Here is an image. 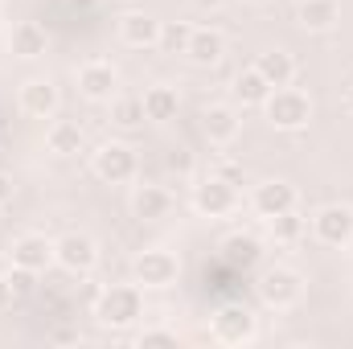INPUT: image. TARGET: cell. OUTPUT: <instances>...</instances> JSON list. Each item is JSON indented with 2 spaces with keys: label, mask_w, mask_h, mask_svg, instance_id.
<instances>
[{
  "label": "cell",
  "mask_w": 353,
  "mask_h": 349,
  "mask_svg": "<svg viewBox=\"0 0 353 349\" xmlns=\"http://www.w3.org/2000/svg\"><path fill=\"white\" fill-rule=\"evenodd\" d=\"M115 33H119V41L128 50H157V41H161V17H152L148 8H128V12H119Z\"/></svg>",
  "instance_id": "30bf717a"
},
{
  "label": "cell",
  "mask_w": 353,
  "mask_h": 349,
  "mask_svg": "<svg viewBox=\"0 0 353 349\" xmlns=\"http://www.w3.org/2000/svg\"><path fill=\"white\" fill-rule=\"evenodd\" d=\"M210 173L222 177V181H230V185H243V177H247V173H243V165H239V161H230V157H218Z\"/></svg>",
  "instance_id": "f546056e"
},
{
  "label": "cell",
  "mask_w": 353,
  "mask_h": 349,
  "mask_svg": "<svg viewBox=\"0 0 353 349\" xmlns=\"http://www.w3.org/2000/svg\"><path fill=\"white\" fill-rule=\"evenodd\" d=\"M128 210H132L136 222H161V218L173 214V193L165 185H132Z\"/></svg>",
  "instance_id": "9a60e30c"
},
{
  "label": "cell",
  "mask_w": 353,
  "mask_h": 349,
  "mask_svg": "<svg viewBox=\"0 0 353 349\" xmlns=\"http://www.w3.org/2000/svg\"><path fill=\"white\" fill-rule=\"evenodd\" d=\"M230 94H234V103H243V107H263V99L271 94V83H267L255 66H247V70L234 74Z\"/></svg>",
  "instance_id": "603a6c76"
},
{
  "label": "cell",
  "mask_w": 353,
  "mask_h": 349,
  "mask_svg": "<svg viewBox=\"0 0 353 349\" xmlns=\"http://www.w3.org/2000/svg\"><path fill=\"white\" fill-rule=\"evenodd\" d=\"M140 99H144V119H152V123H169V119H176V111H181V94L169 83L148 87Z\"/></svg>",
  "instance_id": "44dd1931"
},
{
  "label": "cell",
  "mask_w": 353,
  "mask_h": 349,
  "mask_svg": "<svg viewBox=\"0 0 353 349\" xmlns=\"http://www.w3.org/2000/svg\"><path fill=\"white\" fill-rule=\"evenodd\" d=\"M345 111H350V115H353V83H350V87H345Z\"/></svg>",
  "instance_id": "8d00e7d4"
},
{
  "label": "cell",
  "mask_w": 353,
  "mask_h": 349,
  "mask_svg": "<svg viewBox=\"0 0 353 349\" xmlns=\"http://www.w3.org/2000/svg\"><path fill=\"white\" fill-rule=\"evenodd\" d=\"M312 239L329 251H341L353 243V206L350 201H329L312 214Z\"/></svg>",
  "instance_id": "52a82bcc"
},
{
  "label": "cell",
  "mask_w": 353,
  "mask_h": 349,
  "mask_svg": "<svg viewBox=\"0 0 353 349\" xmlns=\"http://www.w3.org/2000/svg\"><path fill=\"white\" fill-rule=\"evenodd\" d=\"M12 300H17V296H12V288H8V275H0V312H4Z\"/></svg>",
  "instance_id": "d6a6232c"
},
{
  "label": "cell",
  "mask_w": 353,
  "mask_h": 349,
  "mask_svg": "<svg viewBox=\"0 0 353 349\" xmlns=\"http://www.w3.org/2000/svg\"><path fill=\"white\" fill-rule=\"evenodd\" d=\"M132 279L144 288V292H169L176 279H181V259L165 247H148L132 259Z\"/></svg>",
  "instance_id": "277c9868"
},
{
  "label": "cell",
  "mask_w": 353,
  "mask_h": 349,
  "mask_svg": "<svg viewBox=\"0 0 353 349\" xmlns=\"http://www.w3.org/2000/svg\"><path fill=\"white\" fill-rule=\"evenodd\" d=\"M255 70L263 74L271 87H292L296 83V58L288 50H263L255 58Z\"/></svg>",
  "instance_id": "7402d4cb"
},
{
  "label": "cell",
  "mask_w": 353,
  "mask_h": 349,
  "mask_svg": "<svg viewBox=\"0 0 353 349\" xmlns=\"http://www.w3.org/2000/svg\"><path fill=\"white\" fill-rule=\"evenodd\" d=\"M189 37H193V25H189V21H161V41H157V50H161V54H185V50H189Z\"/></svg>",
  "instance_id": "484cf974"
},
{
  "label": "cell",
  "mask_w": 353,
  "mask_h": 349,
  "mask_svg": "<svg viewBox=\"0 0 353 349\" xmlns=\"http://www.w3.org/2000/svg\"><path fill=\"white\" fill-rule=\"evenodd\" d=\"M189 201H193V210H197L201 218H226V214L239 210V185H230V181H222V177L210 173L193 185Z\"/></svg>",
  "instance_id": "ba28073f"
},
{
  "label": "cell",
  "mask_w": 353,
  "mask_h": 349,
  "mask_svg": "<svg viewBox=\"0 0 353 349\" xmlns=\"http://www.w3.org/2000/svg\"><path fill=\"white\" fill-rule=\"evenodd\" d=\"M165 169L176 173V177H193V169H197V165H193V152H189L185 144L169 148V152H165Z\"/></svg>",
  "instance_id": "83f0119b"
},
{
  "label": "cell",
  "mask_w": 353,
  "mask_h": 349,
  "mask_svg": "<svg viewBox=\"0 0 353 349\" xmlns=\"http://www.w3.org/2000/svg\"><path fill=\"white\" fill-rule=\"evenodd\" d=\"M140 317H144V288L140 283H111L94 300V321L111 333L132 329Z\"/></svg>",
  "instance_id": "6da1fadb"
},
{
  "label": "cell",
  "mask_w": 353,
  "mask_h": 349,
  "mask_svg": "<svg viewBox=\"0 0 353 349\" xmlns=\"http://www.w3.org/2000/svg\"><path fill=\"white\" fill-rule=\"evenodd\" d=\"M243 4H255V8H263V4H271V0H243Z\"/></svg>",
  "instance_id": "74e56055"
},
{
  "label": "cell",
  "mask_w": 353,
  "mask_h": 349,
  "mask_svg": "<svg viewBox=\"0 0 353 349\" xmlns=\"http://www.w3.org/2000/svg\"><path fill=\"white\" fill-rule=\"evenodd\" d=\"M94 4H99V0H66V8H79V12H87Z\"/></svg>",
  "instance_id": "d590c367"
},
{
  "label": "cell",
  "mask_w": 353,
  "mask_h": 349,
  "mask_svg": "<svg viewBox=\"0 0 353 349\" xmlns=\"http://www.w3.org/2000/svg\"><path fill=\"white\" fill-rule=\"evenodd\" d=\"M185 58H189L193 66L210 70V66H218V62L226 58V37H222L218 29H193V37H189V50H185Z\"/></svg>",
  "instance_id": "d6986e66"
},
{
  "label": "cell",
  "mask_w": 353,
  "mask_h": 349,
  "mask_svg": "<svg viewBox=\"0 0 353 349\" xmlns=\"http://www.w3.org/2000/svg\"><path fill=\"white\" fill-rule=\"evenodd\" d=\"M263 115L275 132H304L312 119V99L300 87H271L263 99Z\"/></svg>",
  "instance_id": "7a4b0ae2"
},
{
  "label": "cell",
  "mask_w": 353,
  "mask_h": 349,
  "mask_svg": "<svg viewBox=\"0 0 353 349\" xmlns=\"http://www.w3.org/2000/svg\"><path fill=\"white\" fill-rule=\"evenodd\" d=\"M54 263L70 275H87L99 263V243L83 230H66L62 239H54Z\"/></svg>",
  "instance_id": "9c48e42d"
},
{
  "label": "cell",
  "mask_w": 353,
  "mask_h": 349,
  "mask_svg": "<svg viewBox=\"0 0 353 349\" xmlns=\"http://www.w3.org/2000/svg\"><path fill=\"white\" fill-rule=\"evenodd\" d=\"M181 337H176V329H140V337H136V346L140 349H152V346H176Z\"/></svg>",
  "instance_id": "f1b7e54d"
},
{
  "label": "cell",
  "mask_w": 353,
  "mask_h": 349,
  "mask_svg": "<svg viewBox=\"0 0 353 349\" xmlns=\"http://www.w3.org/2000/svg\"><path fill=\"white\" fill-rule=\"evenodd\" d=\"M8 50H12V58H21V62H37V58H46V50H50V33H46V25H37V21H17L12 33H8Z\"/></svg>",
  "instance_id": "e0dca14e"
},
{
  "label": "cell",
  "mask_w": 353,
  "mask_h": 349,
  "mask_svg": "<svg viewBox=\"0 0 353 349\" xmlns=\"http://www.w3.org/2000/svg\"><path fill=\"white\" fill-rule=\"evenodd\" d=\"M222 4H226V0H193V8H197V12H218Z\"/></svg>",
  "instance_id": "e575fe53"
},
{
  "label": "cell",
  "mask_w": 353,
  "mask_h": 349,
  "mask_svg": "<svg viewBox=\"0 0 353 349\" xmlns=\"http://www.w3.org/2000/svg\"><path fill=\"white\" fill-rule=\"evenodd\" d=\"M222 251H226V259L230 263H243V267L259 259V243H255L251 235H230V239L222 243Z\"/></svg>",
  "instance_id": "4316f807"
},
{
  "label": "cell",
  "mask_w": 353,
  "mask_h": 349,
  "mask_svg": "<svg viewBox=\"0 0 353 349\" xmlns=\"http://www.w3.org/2000/svg\"><path fill=\"white\" fill-rule=\"evenodd\" d=\"M50 341H83V333H74V329H54Z\"/></svg>",
  "instance_id": "836d02e7"
},
{
  "label": "cell",
  "mask_w": 353,
  "mask_h": 349,
  "mask_svg": "<svg viewBox=\"0 0 353 349\" xmlns=\"http://www.w3.org/2000/svg\"><path fill=\"white\" fill-rule=\"evenodd\" d=\"M90 169L103 185H132L140 173V161H136V148L123 144V140H103L94 152H90Z\"/></svg>",
  "instance_id": "3957f363"
},
{
  "label": "cell",
  "mask_w": 353,
  "mask_h": 349,
  "mask_svg": "<svg viewBox=\"0 0 353 349\" xmlns=\"http://www.w3.org/2000/svg\"><path fill=\"white\" fill-rule=\"evenodd\" d=\"M239 132H243V115H239L234 103H210V107L201 111V136H205L214 148L234 144Z\"/></svg>",
  "instance_id": "4fadbf2b"
},
{
  "label": "cell",
  "mask_w": 353,
  "mask_h": 349,
  "mask_svg": "<svg viewBox=\"0 0 353 349\" xmlns=\"http://www.w3.org/2000/svg\"><path fill=\"white\" fill-rule=\"evenodd\" d=\"M296 201H300L296 185H292V181H279V177L255 185V193H251V210H255L259 218H275V214H283V210H296Z\"/></svg>",
  "instance_id": "2e32d148"
},
{
  "label": "cell",
  "mask_w": 353,
  "mask_h": 349,
  "mask_svg": "<svg viewBox=\"0 0 353 349\" xmlns=\"http://www.w3.org/2000/svg\"><path fill=\"white\" fill-rule=\"evenodd\" d=\"M17 107H21V115H29V119H54L58 107H62L58 83H54V79H25L21 90H17Z\"/></svg>",
  "instance_id": "7c38bea8"
},
{
  "label": "cell",
  "mask_w": 353,
  "mask_h": 349,
  "mask_svg": "<svg viewBox=\"0 0 353 349\" xmlns=\"http://www.w3.org/2000/svg\"><path fill=\"white\" fill-rule=\"evenodd\" d=\"M107 107H111V123L123 128V132L144 123V99H136V94H115Z\"/></svg>",
  "instance_id": "d4e9b609"
},
{
  "label": "cell",
  "mask_w": 353,
  "mask_h": 349,
  "mask_svg": "<svg viewBox=\"0 0 353 349\" xmlns=\"http://www.w3.org/2000/svg\"><path fill=\"white\" fill-rule=\"evenodd\" d=\"M341 21V4L337 0H300L296 4V25L304 33H333Z\"/></svg>",
  "instance_id": "ac0fdd59"
},
{
  "label": "cell",
  "mask_w": 353,
  "mask_h": 349,
  "mask_svg": "<svg viewBox=\"0 0 353 349\" xmlns=\"http://www.w3.org/2000/svg\"><path fill=\"white\" fill-rule=\"evenodd\" d=\"M8 288H12V296H17V300H21V296H29V292H33V271L12 267V271H8Z\"/></svg>",
  "instance_id": "4dcf8cb0"
},
{
  "label": "cell",
  "mask_w": 353,
  "mask_h": 349,
  "mask_svg": "<svg viewBox=\"0 0 353 349\" xmlns=\"http://www.w3.org/2000/svg\"><path fill=\"white\" fill-rule=\"evenodd\" d=\"M8 259L12 267H25V271H33V275H41L50 263H54V239H46V235H17L12 239V247H8Z\"/></svg>",
  "instance_id": "5bb4252c"
},
{
  "label": "cell",
  "mask_w": 353,
  "mask_h": 349,
  "mask_svg": "<svg viewBox=\"0 0 353 349\" xmlns=\"http://www.w3.org/2000/svg\"><path fill=\"white\" fill-rule=\"evenodd\" d=\"M210 337L218 346H251L259 337V317L247 304H222L210 317Z\"/></svg>",
  "instance_id": "5b68a950"
},
{
  "label": "cell",
  "mask_w": 353,
  "mask_h": 349,
  "mask_svg": "<svg viewBox=\"0 0 353 349\" xmlns=\"http://www.w3.org/2000/svg\"><path fill=\"white\" fill-rule=\"evenodd\" d=\"M12 193H17V181H12L8 173H0V206L12 201Z\"/></svg>",
  "instance_id": "1f68e13d"
},
{
  "label": "cell",
  "mask_w": 353,
  "mask_h": 349,
  "mask_svg": "<svg viewBox=\"0 0 353 349\" xmlns=\"http://www.w3.org/2000/svg\"><path fill=\"white\" fill-rule=\"evenodd\" d=\"M263 222H267V235H271V243H275V247H292V243H300V239H304V230H308V222H304L296 210H283V214L263 218Z\"/></svg>",
  "instance_id": "cb8c5ba5"
},
{
  "label": "cell",
  "mask_w": 353,
  "mask_h": 349,
  "mask_svg": "<svg viewBox=\"0 0 353 349\" xmlns=\"http://www.w3.org/2000/svg\"><path fill=\"white\" fill-rule=\"evenodd\" d=\"M79 94L87 103H111L119 94V70L107 58H90L79 66Z\"/></svg>",
  "instance_id": "8fae6325"
},
{
  "label": "cell",
  "mask_w": 353,
  "mask_h": 349,
  "mask_svg": "<svg viewBox=\"0 0 353 349\" xmlns=\"http://www.w3.org/2000/svg\"><path fill=\"white\" fill-rule=\"evenodd\" d=\"M259 300H263L267 308H275V312H288V308H296L300 304V296H304V275L296 271V267H283V263H275V267H267L263 275H259Z\"/></svg>",
  "instance_id": "8992f818"
},
{
  "label": "cell",
  "mask_w": 353,
  "mask_h": 349,
  "mask_svg": "<svg viewBox=\"0 0 353 349\" xmlns=\"http://www.w3.org/2000/svg\"><path fill=\"white\" fill-rule=\"evenodd\" d=\"M83 144H87V136H83V128H79L74 119H50V128H46V148H50L54 157H79Z\"/></svg>",
  "instance_id": "ffe728a7"
}]
</instances>
